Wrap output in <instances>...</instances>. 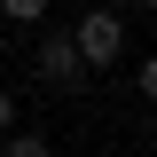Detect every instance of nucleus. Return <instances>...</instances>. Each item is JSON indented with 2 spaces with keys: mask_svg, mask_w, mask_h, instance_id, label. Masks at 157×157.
I'll use <instances>...</instances> for the list:
<instances>
[{
  "mask_svg": "<svg viewBox=\"0 0 157 157\" xmlns=\"http://www.w3.org/2000/svg\"><path fill=\"white\" fill-rule=\"evenodd\" d=\"M141 8H149V0H141Z\"/></svg>",
  "mask_w": 157,
  "mask_h": 157,
  "instance_id": "423d86ee",
  "label": "nucleus"
},
{
  "mask_svg": "<svg viewBox=\"0 0 157 157\" xmlns=\"http://www.w3.org/2000/svg\"><path fill=\"white\" fill-rule=\"evenodd\" d=\"M8 126H16V94L0 86V134H8Z\"/></svg>",
  "mask_w": 157,
  "mask_h": 157,
  "instance_id": "39448f33",
  "label": "nucleus"
},
{
  "mask_svg": "<svg viewBox=\"0 0 157 157\" xmlns=\"http://www.w3.org/2000/svg\"><path fill=\"white\" fill-rule=\"evenodd\" d=\"M71 47H78V63H110L118 47H126V24H118L110 8H94V16H86V24L71 32Z\"/></svg>",
  "mask_w": 157,
  "mask_h": 157,
  "instance_id": "f257e3e1",
  "label": "nucleus"
},
{
  "mask_svg": "<svg viewBox=\"0 0 157 157\" xmlns=\"http://www.w3.org/2000/svg\"><path fill=\"white\" fill-rule=\"evenodd\" d=\"M8 157H55V149H47V134H16L8 126Z\"/></svg>",
  "mask_w": 157,
  "mask_h": 157,
  "instance_id": "7ed1b4c3",
  "label": "nucleus"
},
{
  "mask_svg": "<svg viewBox=\"0 0 157 157\" xmlns=\"http://www.w3.org/2000/svg\"><path fill=\"white\" fill-rule=\"evenodd\" d=\"M78 71H86V63H78L71 32H47V39H39V78H47V86H71Z\"/></svg>",
  "mask_w": 157,
  "mask_h": 157,
  "instance_id": "f03ea898",
  "label": "nucleus"
},
{
  "mask_svg": "<svg viewBox=\"0 0 157 157\" xmlns=\"http://www.w3.org/2000/svg\"><path fill=\"white\" fill-rule=\"evenodd\" d=\"M0 8H8V16H24V24H32V16H47V0H0Z\"/></svg>",
  "mask_w": 157,
  "mask_h": 157,
  "instance_id": "20e7f679",
  "label": "nucleus"
}]
</instances>
